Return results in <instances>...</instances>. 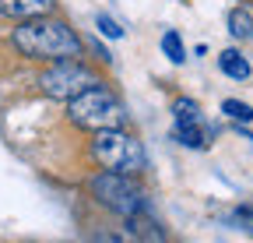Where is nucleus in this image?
I'll use <instances>...</instances> for the list:
<instances>
[{
	"label": "nucleus",
	"mask_w": 253,
	"mask_h": 243,
	"mask_svg": "<svg viewBox=\"0 0 253 243\" xmlns=\"http://www.w3.org/2000/svg\"><path fill=\"white\" fill-rule=\"evenodd\" d=\"M218 67L225 71L232 81H246L253 71H250V60L243 56V53H236V49H225V53H218Z\"/></svg>",
	"instance_id": "obj_7"
},
{
	"label": "nucleus",
	"mask_w": 253,
	"mask_h": 243,
	"mask_svg": "<svg viewBox=\"0 0 253 243\" xmlns=\"http://www.w3.org/2000/svg\"><path fill=\"white\" fill-rule=\"evenodd\" d=\"M176 141L186 145V148H204L208 145V134L201 124H176Z\"/></svg>",
	"instance_id": "obj_10"
},
{
	"label": "nucleus",
	"mask_w": 253,
	"mask_h": 243,
	"mask_svg": "<svg viewBox=\"0 0 253 243\" xmlns=\"http://www.w3.org/2000/svg\"><path fill=\"white\" fill-rule=\"evenodd\" d=\"M39 85H42V92H46L49 99L71 102V99H78L81 92H88V88L102 85V81H99V74H95L91 67L78 64V60H60V64H53V67L39 78Z\"/></svg>",
	"instance_id": "obj_5"
},
{
	"label": "nucleus",
	"mask_w": 253,
	"mask_h": 243,
	"mask_svg": "<svg viewBox=\"0 0 253 243\" xmlns=\"http://www.w3.org/2000/svg\"><path fill=\"white\" fill-rule=\"evenodd\" d=\"M172 113H176V124H201V109L194 99H176Z\"/></svg>",
	"instance_id": "obj_11"
},
{
	"label": "nucleus",
	"mask_w": 253,
	"mask_h": 243,
	"mask_svg": "<svg viewBox=\"0 0 253 243\" xmlns=\"http://www.w3.org/2000/svg\"><path fill=\"white\" fill-rule=\"evenodd\" d=\"M126 226H130L134 229V236L141 240V243H162L166 236H162V229H158L148 215H144V211H137V215H130V219H126Z\"/></svg>",
	"instance_id": "obj_8"
},
{
	"label": "nucleus",
	"mask_w": 253,
	"mask_h": 243,
	"mask_svg": "<svg viewBox=\"0 0 253 243\" xmlns=\"http://www.w3.org/2000/svg\"><path fill=\"white\" fill-rule=\"evenodd\" d=\"M229 32L236 36V39H253V14L246 11V7H232L229 11Z\"/></svg>",
	"instance_id": "obj_9"
},
{
	"label": "nucleus",
	"mask_w": 253,
	"mask_h": 243,
	"mask_svg": "<svg viewBox=\"0 0 253 243\" xmlns=\"http://www.w3.org/2000/svg\"><path fill=\"white\" fill-rule=\"evenodd\" d=\"M91 243H141L137 236H134V229L130 226H116V229H106V233H99Z\"/></svg>",
	"instance_id": "obj_13"
},
{
	"label": "nucleus",
	"mask_w": 253,
	"mask_h": 243,
	"mask_svg": "<svg viewBox=\"0 0 253 243\" xmlns=\"http://www.w3.org/2000/svg\"><path fill=\"white\" fill-rule=\"evenodd\" d=\"M162 53L172 60V64H183V60H186V49H183V39H179V32H172V28H169V32L162 36Z\"/></svg>",
	"instance_id": "obj_12"
},
{
	"label": "nucleus",
	"mask_w": 253,
	"mask_h": 243,
	"mask_svg": "<svg viewBox=\"0 0 253 243\" xmlns=\"http://www.w3.org/2000/svg\"><path fill=\"white\" fill-rule=\"evenodd\" d=\"M95 25H99V32H102V36H109V39H120V36H123V28H120L113 18H106V14L95 18Z\"/></svg>",
	"instance_id": "obj_15"
},
{
	"label": "nucleus",
	"mask_w": 253,
	"mask_h": 243,
	"mask_svg": "<svg viewBox=\"0 0 253 243\" xmlns=\"http://www.w3.org/2000/svg\"><path fill=\"white\" fill-rule=\"evenodd\" d=\"M67 116L78 127L95 131V134L99 131H123V124H126L123 102L109 92L106 85H95V88H88V92H81L78 99H71L67 102Z\"/></svg>",
	"instance_id": "obj_2"
},
{
	"label": "nucleus",
	"mask_w": 253,
	"mask_h": 243,
	"mask_svg": "<svg viewBox=\"0 0 253 243\" xmlns=\"http://www.w3.org/2000/svg\"><path fill=\"white\" fill-rule=\"evenodd\" d=\"M88 191H91V197L99 201L102 208L116 211V215H123V219H130V215H137V211H144V194H141V187L134 184V176H126V173L102 169V173H95V176L88 180Z\"/></svg>",
	"instance_id": "obj_3"
},
{
	"label": "nucleus",
	"mask_w": 253,
	"mask_h": 243,
	"mask_svg": "<svg viewBox=\"0 0 253 243\" xmlns=\"http://www.w3.org/2000/svg\"><path fill=\"white\" fill-rule=\"evenodd\" d=\"M91 159L99 162L102 169L134 176L144 166V148H141L137 138H130L126 131H99L91 138Z\"/></svg>",
	"instance_id": "obj_4"
},
{
	"label": "nucleus",
	"mask_w": 253,
	"mask_h": 243,
	"mask_svg": "<svg viewBox=\"0 0 253 243\" xmlns=\"http://www.w3.org/2000/svg\"><path fill=\"white\" fill-rule=\"evenodd\" d=\"M221 113H229L232 120H239V124L253 120V109H250L246 102H239V99H225V102H221Z\"/></svg>",
	"instance_id": "obj_14"
},
{
	"label": "nucleus",
	"mask_w": 253,
	"mask_h": 243,
	"mask_svg": "<svg viewBox=\"0 0 253 243\" xmlns=\"http://www.w3.org/2000/svg\"><path fill=\"white\" fill-rule=\"evenodd\" d=\"M11 43L21 56L28 60H49V64H60V60H74L81 53V39L74 36V28L60 18H28L18 21V28L11 32Z\"/></svg>",
	"instance_id": "obj_1"
},
{
	"label": "nucleus",
	"mask_w": 253,
	"mask_h": 243,
	"mask_svg": "<svg viewBox=\"0 0 253 243\" xmlns=\"http://www.w3.org/2000/svg\"><path fill=\"white\" fill-rule=\"evenodd\" d=\"M56 0H0V14L14 18V21H28V18H42L53 11Z\"/></svg>",
	"instance_id": "obj_6"
}]
</instances>
